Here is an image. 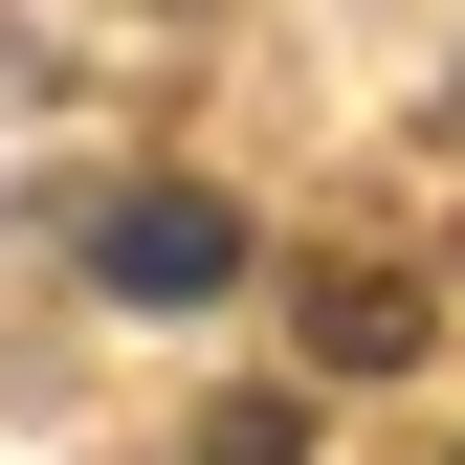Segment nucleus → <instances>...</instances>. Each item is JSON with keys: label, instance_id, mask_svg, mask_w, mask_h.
Returning a JSON list of instances; mask_svg holds the SVG:
<instances>
[{"label": "nucleus", "instance_id": "1", "mask_svg": "<svg viewBox=\"0 0 465 465\" xmlns=\"http://www.w3.org/2000/svg\"><path fill=\"white\" fill-rule=\"evenodd\" d=\"M89 288H111V311H222V288H244V200L111 178V200H89Z\"/></svg>", "mask_w": 465, "mask_h": 465}]
</instances>
